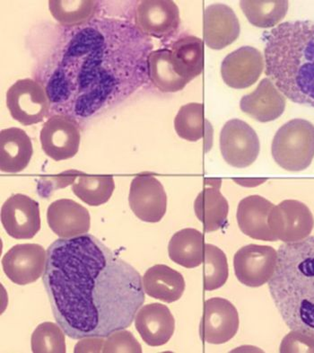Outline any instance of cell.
<instances>
[{
  "label": "cell",
  "instance_id": "obj_1",
  "mask_svg": "<svg viewBox=\"0 0 314 353\" xmlns=\"http://www.w3.org/2000/svg\"><path fill=\"white\" fill-rule=\"evenodd\" d=\"M43 281L56 322L74 340L129 327L146 299L137 270L88 234L50 245Z\"/></svg>",
  "mask_w": 314,
  "mask_h": 353
},
{
  "label": "cell",
  "instance_id": "obj_2",
  "mask_svg": "<svg viewBox=\"0 0 314 353\" xmlns=\"http://www.w3.org/2000/svg\"><path fill=\"white\" fill-rule=\"evenodd\" d=\"M46 89L53 109L89 117L117 105L147 81L150 38L125 21L103 19L69 32Z\"/></svg>",
  "mask_w": 314,
  "mask_h": 353
},
{
  "label": "cell",
  "instance_id": "obj_3",
  "mask_svg": "<svg viewBox=\"0 0 314 353\" xmlns=\"http://www.w3.org/2000/svg\"><path fill=\"white\" fill-rule=\"evenodd\" d=\"M266 74L292 102L314 108V21L280 23L266 37Z\"/></svg>",
  "mask_w": 314,
  "mask_h": 353
},
{
  "label": "cell",
  "instance_id": "obj_4",
  "mask_svg": "<svg viewBox=\"0 0 314 353\" xmlns=\"http://www.w3.org/2000/svg\"><path fill=\"white\" fill-rule=\"evenodd\" d=\"M269 289L281 317L291 330L314 336V236L286 243Z\"/></svg>",
  "mask_w": 314,
  "mask_h": 353
},
{
  "label": "cell",
  "instance_id": "obj_5",
  "mask_svg": "<svg viewBox=\"0 0 314 353\" xmlns=\"http://www.w3.org/2000/svg\"><path fill=\"white\" fill-rule=\"evenodd\" d=\"M272 157L280 168L299 172L309 168L314 157V125L303 119H294L275 133Z\"/></svg>",
  "mask_w": 314,
  "mask_h": 353
},
{
  "label": "cell",
  "instance_id": "obj_6",
  "mask_svg": "<svg viewBox=\"0 0 314 353\" xmlns=\"http://www.w3.org/2000/svg\"><path fill=\"white\" fill-rule=\"evenodd\" d=\"M11 117L25 126L41 123L48 117L52 101L41 83L32 79L17 80L7 93Z\"/></svg>",
  "mask_w": 314,
  "mask_h": 353
},
{
  "label": "cell",
  "instance_id": "obj_7",
  "mask_svg": "<svg viewBox=\"0 0 314 353\" xmlns=\"http://www.w3.org/2000/svg\"><path fill=\"white\" fill-rule=\"evenodd\" d=\"M260 139L255 130L239 119L224 124L220 133V150L224 161L236 168L250 167L260 154Z\"/></svg>",
  "mask_w": 314,
  "mask_h": 353
},
{
  "label": "cell",
  "instance_id": "obj_8",
  "mask_svg": "<svg viewBox=\"0 0 314 353\" xmlns=\"http://www.w3.org/2000/svg\"><path fill=\"white\" fill-rule=\"evenodd\" d=\"M269 226L278 240L285 243L299 242L312 233L314 218L304 203L286 200L272 209L269 216Z\"/></svg>",
  "mask_w": 314,
  "mask_h": 353
},
{
  "label": "cell",
  "instance_id": "obj_9",
  "mask_svg": "<svg viewBox=\"0 0 314 353\" xmlns=\"http://www.w3.org/2000/svg\"><path fill=\"white\" fill-rule=\"evenodd\" d=\"M278 252L269 245H248L236 252L233 268L237 280L258 288L269 283L278 265Z\"/></svg>",
  "mask_w": 314,
  "mask_h": 353
},
{
  "label": "cell",
  "instance_id": "obj_10",
  "mask_svg": "<svg viewBox=\"0 0 314 353\" xmlns=\"http://www.w3.org/2000/svg\"><path fill=\"white\" fill-rule=\"evenodd\" d=\"M81 132L78 121L67 114H56L44 123L40 141L44 153L55 161L72 159L78 152Z\"/></svg>",
  "mask_w": 314,
  "mask_h": 353
},
{
  "label": "cell",
  "instance_id": "obj_11",
  "mask_svg": "<svg viewBox=\"0 0 314 353\" xmlns=\"http://www.w3.org/2000/svg\"><path fill=\"white\" fill-rule=\"evenodd\" d=\"M129 203L130 209L140 221L157 223L167 213V195L158 179L145 173L132 180Z\"/></svg>",
  "mask_w": 314,
  "mask_h": 353
},
{
  "label": "cell",
  "instance_id": "obj_12",
  "mask_svg": "<svg viewBox=\"0 0 314 353\" xmlns=\"http://www.w3.org/2000/svg\"><path fill=\"white\" fill-rule=\"evenodd\" d=\"M239 324L238 311L229 301L222 298L207 299L200 325L201 340L210 344L229 342L238 332Z\"/></svg>",
  "mask_w": 314,
  "mask_h": 353
},
{
  "label": "cell",
  "instance_id": "obj_13",
  "mask_svg": "<svg viewBox=\"0 0 314 353\" xmlns=\"http://www.w3.org/2000/svg\"><path fill=\"white\" fill-rule=\"evenodd\" d=\"M180 23L179 8L171 0H142L135 12V26L148 37H170Z\"/></svg>",
  "mask_w": 314,
  "mask_h": 353
},
{
  "label": "cell",
  "instance_id": "obj_14",
  "mask_svg": "<svg viewBox=\"0 0 314 353\" xmlns=\"http://www.w3.org/2000/svg\"><path fill=\"white\" fill-rule=\"evenodd\" d=\"M1 263L7 277L23 286L35 283L45 272L47 251L37 244L17 245L3 256Z\"/></svg>",
  "mask_w": 314,
  "mask_h": 353
},
{
  "label": "cell",
  "instance_id": "obj_15",
  "mask_svg": "<svg viewBox=\"0 0 314 353\" xmlns=\"http://www.w3.org/2000/svg\"><path fill=\"white\" fill-rule=\"evenodd\" d=\"M1 223L13 239H32L41 230L39 203L28 195H12L1 208Z\"/></svg>",
  "mask_w": 314,
  "mask_h": 353
},
{
  "label": "cell",
  "instance_id": "obj_16",
  "mask_svg": "<svg viewBox=\"0 0 314 353\" xmlns=\"http://www.w3.org/2000/svg\"><path fill=\"white\" fill-rule=\"evenodd\" d=\"M264 70L262 53L253 47H241L231 52L221 64V75L228 87L244 89L255 84Z\"/></svg>",
  "mask_w": 314,
  "mask_h": 353
},
{
  "label": "cell",
  "instance_id": "obj_17",
  "mask_svg": "<svg viewBox=\"0 0 314 353\" xmlns=\"http://www.w3.org/2000/svg\"><path fill=\"white\" fill-rule=\"evenodd\" d=\"M47 221L56 235L66 239L85 235L91 226L87 208L70 199H59L50 204Z\"/></svg>",
  "mask_w": 314,
  "mask_h": 353
},
{
  "label": "cell",
  "instance_id": "obj_18",
  "mask_svg": "<svg viewBox=\"0 0 314 353\" xmlns=\"http://www.w3.org/2000/svg\"><path fill=\"white\" fill-rule=\"evenodd\" d=\"M240 23L235 12L224 4L209 6L203 14V37L212 50H222L238 39Z\"/></svg>",
  "mask_w": 314,
  "mask_h": 353
},
{
  "label": "cell",
  "instance_id": "obj_19",
  "mask_svg": "<svg viewBox=\"0 0 314 353\" xmlns=\"http://www.w3.org/2000/svg\"><path fill=\"white\" fill-rule=\"evenodd\" d=\"M135 325L142 340L152 347L165 345L173 337L176 320L167 305H143L136 314Z\"/></svg>",
  "mask_w": 314,
  "mask_h": 353
},
{
  "label": "cell",
  "instance_id": "obj_20",
  "mask_svg": "<svg viewBox=\"0 0 314 353\" xmlns=\"http://www.w3.org/2000/svg\"><path fill=\"white\" fill-rule=\"evenodd\" d=\"M274 204L260 195L242 199L237 208V223L244 235L262 241H278L269 226Z\"/></svg>",
  "mask_w": 314,
  "mask_h": 353
},
{
  "label": "cell",
  "instance_id": "obj_21",
  "mask_svg": "<svg viewBox=\"0 0 314 353\" xmlns=\"http://www.w3.org/2000/svg\"><path fill=\"white\" fill-rule=\"evenodd\" d=\"M242 111L260 123L277 120L286 108L285 96L269 78L262 79L253 93L242 97Z\"/></svg>",
  "mask_w": 314,
  "mask_h": 353
},
{
  "label": "cell",
  "instance_id": "obj_22",
  "mask_svg": "<svg viewBox=\"0 0 314 353\" xmlns=\"http://www.w3.org/2000/svg\"><path fill=\"white\" fill-rule=\"evenodd\" d=\"M220 188V179H206L205 187L195 200V214L207 233L220 230L227 223L229 204Z\"/></svg>",
  "mask_w": 314,
  "mask_h": 353
},
{
  "label": "cell",
  "instance_id": "obj_23",
  "mask_svg": "<svg viewBox=\"0 0 314 353\" xmlns=\"http://www.w3.org/2000/svg\"><path fill=\"white\" fill-rule=\"evenodd\" d=\"M34 148L28 133L19 128L0 132V169L6 173H19L31 161Z\"/></svg>",
  "mask_w": 314,
  "mask_h": 353
},
{
  "label": "cell",
  "instance_id": "obj_24",
  "mask_svg": "<svg viewBox=\"0 0 314 353\" xmlns=\"http://www.w3.org/2000/svg\"><path fill=\"white\" fill-rule=\"evenodd\" d=\"M142 281L145 293L165 303L179 301L185 290L186 284L183 276L165 265L151 267L144 274Z\"/></svg>",
  "mask_w": 314,
  "mask_h": 353
},
{
  "label": "cell",
  "instance_id": "obj_25",
  "mask_svg": "<svg viewBox=\"0 0 314 353\" xmlns=\"http://www.w3.org/2000/svg\"><path fill=\"white\" fill-rule=\"evenodd\" d=\"M171 58L174 70L182 79H196L204 70V41L188 35L180 38L171 46Z\"/></svg>",
  "mask_w": 314,
  "mask_h": 353
},
{
  "label": "cell",
  "instance_id": "obj_26",
  "mask_svg": "<svg viewBox=\"0 0 314 353\" xmlns=\"http://www.w3.org/2000/svg\"><path fill=\"white\" fill-rule=\"evenodd\" d=\"M205 245L202 233L194 228H185L174 234L169 242V257L185 268H196L204 263Z\"/></svg>",
  "mask_w": 314,
  "mask_h": 353
},
{
  "label": "cell",
  "instance_id": "obj_27",
  "mask_svg": "<svg viewBox=\"0 0 314 353\" xmlns=\"http://www.w3.org/2000/svg\"><path fill=\"white\" fill-rule=\"evenodd\" d=\"M148 78L164 93H176L189 84L188 80L178 75L171 58L170 49L153 50L147 58Z\"/></svg>",
  "mask_w": 314,
  "mask_h": 353
},
{
  "label": "cell",
  "instance_id": "obj_28",
  "mask_svg": "<svg viewBox=\"0 0 314 353\" xmlns=\"http://www.w3.org/2000/svg\"><path fill=\"white\" fill-rule=\"evenodd\" d=\"M249 22L260 28H271L285 19L289 10L286 0H242L240 2Z\"/></svg>",
  "mask_w": 314,
  "mask_h": 353
},
{
  "label": "cell",
  "instance_id": "obj_29",
  "mask_svg": "<svg viewBox=\"0 0 314 353\" xmlns=\"http://www.w3.org/2000/svg\"><path fill=\"white\" fill-rule=\"evenodd\" d=\"M49 8L62 26L78 28L90 22L98 5L94 0H50Z\"/></svg>",
  "mask_w": 314,
  "mask_h": 353
},
{
  "label": "cell",
  "instance_id": "obj_30",
  "mask_svg": "<svg viewBox=\"0 0 314 353\" xmlns=\"http://www.w3.org/2000/svg\"><path fill=\"white\" fill-rule=\"evenodd\" d=\"M114 189V179L112 176L82 174L78 182L72 185V191L76 196L90 206H100L107 203Z\"/></svg>",
  "mask_w": 314,
  "mask_h": 353
},
{
  "label": "cell",
  "instance_id": "obj_31",
  "mask_svg": "<svg viewBox=\"0 0 314 353\" xmlns=\"http://www.w3.org/2000/svg\"><path fill=\"white\" fill-rule=\"evenodd\" d=\"M203 103H191L182 105L174 119V129L180 138L196 142L204 138L207 125Z\"/></svg>",
  "mask_w": 314,
  "mask_h": 353
},
{
  "label": "cell",
  "instance_id": "obj_32",
  "mask_svg": "<svg viewBox=\"0 0 314 353\" xmlns=\"http://www.w3.org/2000/svg\"><path fill=\"white\" fill-rule=\"evenodd\" d=\"M203 263L204 290L212 292L223 287L229 276L226 254L218 246L207 244Z\"/></svg>",
  "mask_w": 314,
  "mask_h": 353
},
{
  "label": "cell",
  "instance_id": "obj_33",
  "mask_svg": "<svg viewBox=\"0 0 314 353\" xmlns=\"http://www.w3.org/2000/svg\"><path fill=\"white\" fill-rule=\"evenodd\" d=\"M64 331L54 323L45 322L37 326L32 335V352L34 353H65L66 338Z\"/></svg>",
  "mask_w": 314,
  "mask_h": 353
},
{
  "label": "cell",
  "instance_id": "obj_34",
  "mask_svg": "<svg viewBox=\"0 0 314 353\" xmlns=\"http://www.w3.org/2000/svg\"><path fill=\"white\" fill-rule=\"evenodd\" d=\"M103 353H141L142 347L129 331L120 330L109 335L103 348Z\"/></svg>",
  "mask_w": 314,
  "mask_h": 353
},
{
  "label": "cell",
  "instance_id": "obj_35",
  "mask_svg": "<svg viewBox=\"0 0 314 353\" xmlns=\"http://www.w3.org/2000/svg\"><path fill=\"white\" fill-rule=\"evenodd\" d=\"M281 353H314V336L301 331L292 330L281 343Z\"/></svg>",
  "mask_w": 314,
  "mask_h": 353
},
{
  "label": "cell",
  "instance_id": "obj_36",
  "mask_svg": "<svg viewBox=\"0 0 314 353\" xmlns=\"http://www.w3.org/2000/svg\"><path fill=\"white\" fill-rule=\"evenodd\" d=\"M105 341L103 337H85L76 343L74 352H103Z\"/></svg>",
  "mask_w": 314,
  "mask_h": 353
},
{
  "label": "cell",
  "instance_id": "obj_37",
  "mask_svg": "<svg viewBox=\"0 0 314 353\" xmlns=\"http://www.w3.org/2000/svg\"><path fill=\"white\" fill-rule=\"evenodd\" d=\"M236 183H238V185L245 187H255L258 185H262L263 183L266 182V179H251V178H247V179H235Z\"/></svg>",
  "mask_w": 314,
  "mask_h": 353
}]
</instances>
